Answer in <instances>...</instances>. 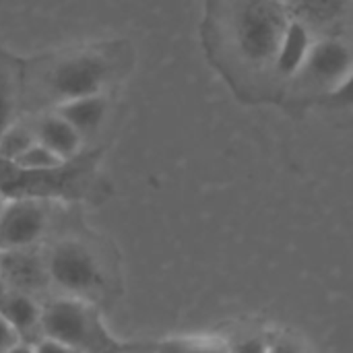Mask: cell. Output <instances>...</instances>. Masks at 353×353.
Wrapping results in <instances>:
<instances>
[{
  "label": "cell",
  "instance_id": "cell-18",
  "mask_svg": "<svg viewBox=\"0 0 353 353\" xmlns=\"http://www.w3.org/2000/svg\"><path fill=\"white\" fill-rule=\"evenodd\" d=\"M273 337L267 335H246L230 343V353H269Z\"/></svg>",
  "mask_w": 353,
  "mask_h": 353
},
{
  "label": "cell",
  "instance_id": "cell-5",
  "mask_svg": "<svg viewBox=\"0 0 353 353\" xmlns=\"http://www.w3.org/2000/svg\"><path fill=\"white\" fill-rule=\"evenodd\" d=\"M50 281L66 296L87 300L103 288L101 259L93 244L81 236L62 234L43 246Z\"/></svg>",
  "mask_w": 353,
  "mask_h": 353
},
{
  "label": "cell",
  "instance_id": "cell-23",
  "mask_svg": "<svg viewBox=\"0 0 353 353\" xmlns=\"http://www.w3.org/2000/svg\"><path fill=\"white\" fill-rule=\"evenodd\" d=\"M4 294H6V285H4V281H2V277H0V300H2Z\"/></svg>",
  "mask_w": 353,
  "mask_h": 353
},
{
  "label": "cell",
  "instance_id": "cell-11",
  "mask_svg": "<svg viewBox=\"0 0 353 353\" xmlns=\"http://www.w3.org/2000/svg\"><path fill=\"white\" fill-rule=\"evenodd\" d=\"M0 314L14 329L21 341L35 345L43 337L41 331L43 304L37 300V296L6 290V294L0 300Z\"/></svg>",
  "mask_w": 353,
  "mask_h": 353
},
{
  "label": "cell",
  "instance_id": "cell-1",
  "mask_svg": "<svg viewBox=\"0 0 353 353\" xmlns=\"http://www.w3.org/2000/svg\"><path fill=\"white\" fill-rule=\"evenodd\" d=\"M132 64L134 50L126 39L83 41L23 58V116L89 95L116 93Z\"/></svg>",
  "mask_w": 353,
  "mask_h": 353
},
{
  "label": "cell",
  "instance_id": "cell-6",
  "mask_svg": "<svg viewBox=\"0 0 353 353\" xmlns=\"http://www.w3.org/2000/svg\"><path fill=\"white\" fill-rule=\"evenodd\" d=\"M353 68V39L341 33H319L308 43L290 83L323 99L335 91Z\"/></svg>",
  "mask_w": 353,
  "mask_h": 353
},
{
  "label": "cell",
  "instance_id": "cell-9",
  "mask_svg": "<svg viewBox=\"0 0 353 353\" xmlns=\"http://www.w3.org/2000/svg\"><path fill=\"white\" fill-rule=\"evenodd\" d=\"M85 139L87 147H103L101 139L110 128L114 116V93L89 95L56 108Z\"/></svg>",
  "mask_w": 353,
  "mask_h": 353
},
{
  "label": "cell",
  "instance_id": "cell-13",
  "mask_svg": "<svg viewBox=\"0 0 353 353\" xmlns=\"http://www.w3.org/2000/svg\"><path fill=\"white\" fill-rule=\"evenodd\" d=\"M290 12L312 33H333L352 10L353 0H283Z\"/></svg>",
  "mask_w": 353,
  "mask_h": 353
},
{
  "label": "cell",
  "instance_id": "cell-12",
  "mask_svg": "<svg viewBox=\"0 0 353 353\" xmlns=\"http://www.w3.org/2000/svg\"><path fill=\"white\" fill-rule=\"evenodd\" d=\"M23 58L0 48V137L23 118Z\"/></svg>",
  "mask_w": 353,
  "mask_h": 353
},
{
  "label": "cell",
  "instance_id": "cell-21",
  "mask_svg": "<svg viewBox=\"0 0 353 353\" xmlns=\"http://www.w3.org/2000/svg\"><path fill=\"white\" fill-rule=\"evenodd\" d=\"M35 353H81L56 339H50V337H41L35 345H33Z\"/></svg>",
  "mask_w": 353,
  "mask_h": 353
},
{
  "label": "cell",
  "instance_id": "cell-8",
  "mask_svg": "<svg viewBox=\"0 0 353 353\" xmlns=\"http://www.w3.org/2000/svg\"><path fill=\"white\" fill-rule=\"evenodd\" d=\"M0 277L6 290L39 296L52 288L43 244L27 248H0Z\"/></svg>",
  "mask_w": 353,
  "mask_h": 353
},
{
  "label": "cell",
  "instance_id": "cell-3",
  "mask_svg": "<svg viewBox=\"0 0 353 353\" xmlns=\"http://www.w3.org/2000/svg\"><path fill=\"white\" fill-rule=\"evenodd\" d=\"M103 147H93L74 159L52 168L29 170L0 157V192L8 199H41L81 203L95 194Z\"/></svg>",
  "mask_w": 353,
  "mask_h": 353
},
{
  "label": "cell",
  "instance_id": "cell-7",
  "mask_svg": "<svg viewBox=\"0 0 353 353\" xmlns=\"http://www.w3.org/2000/svg\"><path fill=\"white\" fill-rule=\"evenodd\" d=\"M64 203L41 199H8L0 209V248L41 246L58 228Z\"/></svg>",
  "mask_w": 353,
  "mask_h": 353
},
{
  "label": "cell",
  "instance_id": "cell-24",
  "mask_svg": "<svg viewBox=\"0 0 353 353\" xmlns=\"http://www.w3.org/2000/svg\"><path fill=\"white\" fill-rule=\"evenodd\" d=\"M4 203H6V199H4V196H2V192H0V209L4 207Z\"/></svg>",
  "mask_w": 353,
  "mask_h": 353
},
{
  "label": "cell",
  "instance_id": "cell-17",
  "mask_svg": "<svg viewBox=\"0 0 353 353\" xmlns=\"http://www.w3.org/2000/svg\"><path fill=\"white\" fill-rule=\"evenodd\" d=\"M327 103L335 110H345V112H353V68L350 70V74L343 79V83L331 91L327 97Z\"/></svg>",
  "mask_w": 353,
  "mask_h": 353
},
{
  "label": "cell",
  "instance_id": "cell-16",
  "mask_svg": "<svg viewBox=\"0 0 353 353\" xmlns=\"http://www.w3.org/2000/svg\"><path fill=\"white\" fill-rule=\"evenodd\" d=\"M64 159L58 157L54 151H50L48 147H43L41 143H33L21 157H17L12 163L21 165V168H29V170H39V168H52L62 163Z\"/></svg>",
  "mask_w": 353,
  "mask_h": 353
},
{
  "label": "cell",
  "instance_id": "cell-2",
  "mask_svg": "<svg viewBox=\"0 0 353 353\" xmlns=\"http://www.w3.org/2000/svg\"><path fill=\"white\" fill-rule=\"evenodd\" d=\"M219 29L240 66L288 81L314 37L283 0H221Z\"/></svg>",
  "mask_w": 353,
  "mask_h": 353
},
{
  "label": "cell",
  "instance_id": "cell-15",
  "mask_svg": "<svg viewBox=\"0 0 353 353\" xmlns=\"http://www.w3.org/2000/svg\"><path fill=\"white\" fill-rule=\"evenodd\" d=\"M35 141V134L27 122V118H19L2 137H0V157L6 161H14L21 157Z\"/></svg>",
  "mask_w": 353,
  "mask_h": 353
},
{
  "label": "cell",
  "instance_id": "cell-14",
  "mask_svg": "<svg viewBox=\"0 0 353 353\" xmlns=\"http://www.w3.org/2000/svg\"><path fill=\"white\" fill-rule=\"evenodd\" d=\"M124 353H230V341L217 337H174L149 345H124Z\"/></svg>",
  "mask_w": 353,
  "mask_h": 353
},
{
  "label": "cell",
  "instance_id": "cell-22",
  "mask_svg": "<svg viewBox=\"0 0 353 353\" xmlns=\"http://www.w3.org/2000/svg\"><path fill=\"white\" fill-rule=\"evenodd\" d=\"M6 353H35V350H33V345L31 343H25V341H19L10 352Z\"/></svg>",
  "mask_w": 353,
  "mask_h": 353
},
{
  "label": "cell",
  "instance_id": "cell-19",
  "mask_svg": "<svg viewBox=\"0 0 353 353\" xmlns=\"http://www.w3.org/2000/svg\"><path fill=\"white\" fill-rule=\"evenodd\" d=\"M269 353H308L304 343L292 337H273Z\"/></svg>",
  "mask_w": 353,
  "mask_h": 353
},
{
  "label": "cell",
  "instance_id": "cell-20",
  "mask_svg": "<svg viewBox=\"0 0 353 353\" xmlns=\"http://www.w3.org/2000/svg\"><path fill=\"white\" fill-rule=\"evenodd\" d=\"M19 341H21V339H19V335L14 333V329H12V327L2 319V314H0V353L10 352Z\"/></svg>",
  "mask_w": 353,
  "mask_h": 353
},
{
  "label": "cell",
  "instance_id": "cell-4",
  "mask_svg": "<svg viewBox=\"0 0 353 353\" xmlns=\"http://www.w3.org/2000/svg\"><path fill=\"white\" fill-rule=\"evenodd\" d=\"M41 331L43 337L81 353H124V345L110 335L99 312L83 298L58 296L43 302Z\"/></svg>",
  "mask_w": 353,
  "mask_h": 353
},
{
  "label": "cell",
  "instance_id": "cell-10",
  "mask_svg": "<svg viewBox=\"0 0 353 353\" xmlns=\"http://www.w3.org/2000/svg\"><path fill=\"white\" fill-rule=\"evenodd\" d=\"M23 118H27L35 134V141L48 147L50 151H54L64 161L79 157L87 149H93V147H87L79 130L56 110H43V112L23 116Z\"/></svg>",
  "mask_w": 353,
  "mask_h": 353
}]
</instances>
